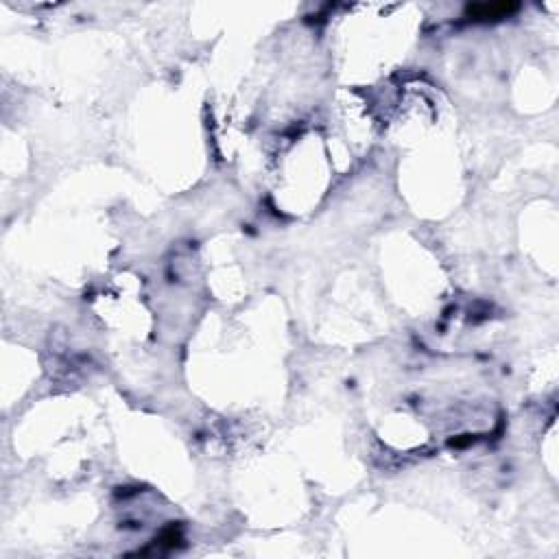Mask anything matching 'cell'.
<instances>
[{
	"label": "cell",
	"instance_id": "obj_1",
	"mask_svg": "<svg viewBox=\"0 0 559 559\" xmlns=\"http://www.w3.org/2000/svg\"><path fill=\"white\" fill-rule=\"evenodd\" d=\"M516 9H518V5H511V3L470 5V7H467V16H472V18H481V20H487V18H505V16L514 13Z\"/></svg>",
	"mask_w": 559,
	"mask_h": 559
}]
</instances>
